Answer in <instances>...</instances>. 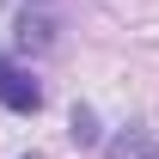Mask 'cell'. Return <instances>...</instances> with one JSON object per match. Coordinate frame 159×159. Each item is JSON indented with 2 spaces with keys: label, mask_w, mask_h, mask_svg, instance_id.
Masks as SVG:
<instances>
[{
  "label": "cell",
  "mask_w": 159,
  "mask_h": 159,
  "mask_svg": "<svg viewBox=\"0 0 159 159\" xmlns=\"http://www.w3.org/2000/svg\"><path fill=\"white\" fill-rule=\"evenodd\" d=\"M0 104H6V110H19V116H31V110L43 104V86L25 74L19 61H6V55H0Z\"/></svg>",
  "instance_id": "6da1fadb"
},
{
  "label": "cell",
  "mask_w": 159,
  "mask_h": 159,
  "mask_svg": "<svg viewBox=\"0 0 159 159\" xmlns=\"http://www.w3.org/2000/svg\"><path fill=\"white\" fill-rule=\"evenodd\" d=\"M19 43H25V49H49V12H37V19H31V6H25V19H19Z\"/></svg>",
  "instance_id": "7a4b0ae2"
},
{
  "label": "cell",
  "mask_w": 159,
  "mask_h": 159,
  "mask_svg": "<svg viewBox=\"0 0 159 159\" xmlns=\"http://www.w3.org/2000/svg\"><path fill=\"white\" fill-rule=\"evenodd\" d=\"M110 153H116V159H159V141H147V135H135V129H129Z\"/></svg>",
  "instance_id": "3957f363"
},
{
  "label": "cell",
  "mask_w": 159,
  "mask_h": 159,
  "mask_svg": "<svg viewBox=\"0 0 159 159\" xmlns=\"http://www.w3.org/2000/svg\"><path fill=\"white\" fill-rule=\"evenodd\" d=\"M74 141L98 147V122H92V110H74Z\"/></svg>",
  "instance_id": "277c9868"
}]
</instances>
